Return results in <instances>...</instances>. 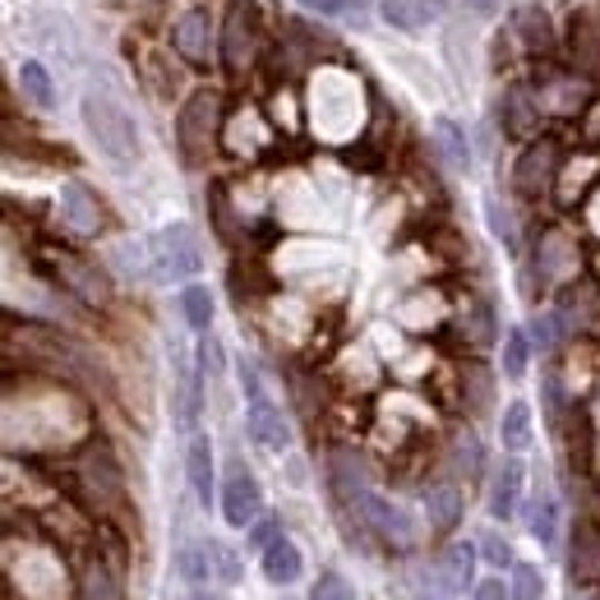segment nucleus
<instances>
[{
  "label": "nucleus",
  "instance_id": "24",
  "mask_svg": "<svg viewBox=\"0 0 600 600\" xmlns=\"http://www.w3.org/2000/svg\"><path fill=\"white\" fill-rule=\"evenodd\" d=\"M499 434H503V449L522 453V449L531 444V406H527V402H509V412H503Z\"/></svg>",
  "mask_w": 600,
  "mask_h": 600
},
{
  "label": "nucleus",
  "instance_id": "10",
  "mask_svg": "<svg viewBox=\"0 0 600 600\" xmlns=\"http://www.w3.org/2000/svg\"><path fill=\"white\" fill-rule=\"evenodd\" d=\"M60 217H66V227L75 236H98L107 227V208L83 180H70L66 189H60Z\"/></svg>",
  "mask_w": 600,
  "mask_h": 600
},
{
  "label": "nucleus",
  "instance_id": "13",
  "mask_svg": "<svg viewBox=\"0 0 600 600\" xmlns=\"http://www.w3.org/2000/svg\"><path fill=\"white\" fill-rule=\"evenodd\" d=\"M541 98L535 92H527V88H513L509 98H503V130L509 135H518V139H531L535 130H541Z\"/></svg>",
  "mask_w": 600,
  "mask_h": 600
},
{
  "label": "nucleus",
  "instance_id": "6",
  "mask_svg": "<svg viewBox=\"0 0 600 600\" xmlns=\"http://www.w3.org/2000/svg\"><path fill=\"white\" fill-rule=\"evenodd\" d=\"M204 268V255H199V240L185 223H171L167 232L153 236V273L171 282V277H195Z\"/></svg>",
  "mask_w": 600,
  "mask_h": 600
},
{
  "label": "nucleus",
  "instance_id": "31",
  "mask_svg": "<svg viewBox=\"0 0 600 600\" xmlns=\"http://www.w3.org/2000/svg\"><path fill=\"white\" fill-rule=\"evenodd\" d=\"M453 462H458V471L471 481V476H481V462H485V453H481V439L476 434H458V444H453Z\"/></svg>",
  "mask_w": 600,
  "mask_h": 600
},
{
  "label": "nucleus",
  "instance_id": "16",
  "mask_svg": "<svg viewBox=\"0 0 600 600\" xmlns=\"http://www.w3.org/2000/svg\"><path fill=\"white\" fill-rule=\"evenodd\" d=\"M425 513H430V531L449 535L462 522V490L458 485H430L425 490Z\"/></svg>",
  "mask_w": 600,
  "mask_h": 600
},
{
  "label": "nucleus",
  "instance_id": "35",
  "mask_svg": "<svg viewBox=\"0 0 600 600\" xmlns=\"http://www.w3.org/2000/svg\"><path fill=\"white\" fill-rule=\"evenodd\" d=\"M481 554H485V559H490L494 568H503V563H513V545H509V541H503V535H494V531H490V535H485V541H481Z\"/></svg>",
  "mask_w": 600,
  "mask_h": 600
},
{
  "label": "nucleus",
  "instance_id": "3",
  "mask_svg": "<svg viewBox=\"0 0 600 600\" xmlns=\"http://www.w3.org/2000/svg\"><path fill=\"white\" fill-rule=\"evenodd\" d=\"M217 130H223V98L213 88L189 92L180 116H176V148L185 157V167H204L208 153L217 148Z\"/></svg>",
  "mask_w": 600,
  "mask_h": 600
},
{
  "label": "nucleus",
  "instance_id": "5",
  "mask_svg": "<svg viewBox=\"0 0 600 600\" xmlns=\"http://www.w3.org/2000/svg\"><path fill=\"white\" fill-rule=\"evenodd\" d=\"M240 378H245V397H249V412H245L249 439H255V444H264V449H273V453H282V449L292 444V425L282 421V412L268 402L264 378H259L255 365H240Z\"/></svg>",
  "mask_w": 600,
  "mask_h": 600
},
{
  "label": "nucleus",
  "instance_id": "11",
  "mask_svg": "<svg viewBox=\"0 0 600 600\" xmlns=\"http://www.w3.org/2000/svg\"><path fill=\"white\" fill-rule=\"evenodd\" d=\"M259 509H264L259 481L236 462V466H232V476H227V485H223V518H227V527H236V531L249 527V522L259 518Z\"/></svg>",
  "mask_w": 600,
  "mask_h": 600
},
{
  "label": "nucleus",
  "instance_id": "37",
  "mask_svg": "<svg viewBox=\"0 0 600 600\" xmlns=\"http://www.w3.org/2000/svg\"><path fill=\"white\" fill-rule=\"evenodd\" d=\"M471 600H513V587H503L499 578H490V582L476 587V596H471Z\"/></svg>",
  "mask_w": 600,
  "mask_h": 600
},
{
  "label": "nucleus",
  "instance_id": "34",
  "mask_svg": "<svg viewBox=\"0 0 600 600\" xmlns=\"http://www.w3.org/2000/svg\"><path fill=\"white\" fill-rule=\"evenodd\" d=\"M309 600H356V591L346 587V578H342V573H324L319 582H314Z\"/></svg>",
  "mask_w": 600,
  "mask_h": 600
},
{
  "label": "nucleus",
  "instance_id": "36",
  "mask_svg": "<svg viewBox=\"0 0 600 600\" xmlns=\"http://www.w3.org/2000/svg\"><path fill=\"white\" fill-rule=\"evenodd\" d=\"M301 6L314 10V14H324V19H337V14L352 10V0H301Z\"/></svg>",
  "mask_w": 600,
  "mask_h": 600
},
{
  "label": "nucleus",
  "instance_id": "2",
  "mask_svg": "<svg viewBox=\"0 0 600 600\" xmlns=\"http://www.w3.org/2000/svg\"><path fill=\"white\" fill-rule=\"evenodd\" d=\"M38 268L56 282L60 292H70L79 305H88V309H107V305H111V282H107V273L92 264V259H83L79 249L38 245Z\"/></svg>",
  "mask_w": 600,
  "mask_h": 600
},
{
  "label": "nucleus",
  "instance_id": "28",
  "mask_svg": "<svg viewBox=\"0 0 600 600\" xmlns=\"http://www.w3.org/2000/svg\"><path fill=\"white\" fill-rule=\"evenodd\" d=\"M180 309H185L189 328L208 333V324H213V296H208V287H199V282H189V287L180 292Z\"/></svg>",
  "mask_w": 600,
  "mask_h": 600
},
{
  "label": "nucleus",
  "instance_id": "8",
  "mask_svg": "<svg viewBox=\"0 0 600 600\" xmlns=\"http://www.w3.org/2000/svg\"><path fill=\"white\" fill-rule=\"evenodd\" d=\"M79 490L88 494L92 509H116L120 494H125V481H120V466L111 462L107 449H88L83 462H79Z\"/></svg>",
  "mask_w": 600,
  "mask_h": 600
},
{
  "label": "nucleus",
  "instance_id": "12",
  "mask_svg": "<svg viewBox=\"0 0 600 600\" xmlns=\"http://www.w3.org/2000/svg\"><path fill=\"white\" fill-rule=\"evenodd\" d=\"M171 47L189 66H208L213 60V14L208 10H185L171 28Z\"/></svg>",
  "mask_w": 600,
  "mask_h": 600
},
{
  "label": "nucleus",
  "instance_id": "38",
  "mask_svg": "<svg viewBox=\"0 0 600 600\" xmlns=\"http://www.w3.org/2000/svg\"><path fill=\"white\" fill-rule=\"evenodd\" d=\"M277 535H282V531H277V522H259L255 531H249V545H255V550H268V545L277 541Z\"/></svg>",
  "mask_w": 600,
  "mask_h": 600
},
{
  "label": "nucleus",
  "instance_id": "41",
  "mask_svg": "<svg viewBox=\"0 0 600 600\" xmlns=\"http://www.w3.org/2000/svg\"><path fill=\"white\" fill-rule=\"evenodd\" d=\"M195 600H217V596H208V591H199V596H195Z\"/></svg>",
  "mask_w": 600,
  "mask_h": 600
},
{
  "label": "nucleus",
  "instance_id": "9",
  "mask_svg": "<svg viewBox=\"0 0 600 600\" xmlns=\"http://www.w3.org/2000/svg\"><path fill=\"white\" fill-rule=\"evenodd\" d=\"M217 56H223L227 75H245V66L255 60V14H249L245 6H232L227 19H223V47H217Z\"/></svg>",
  "mask_w": 600,
  "mask_h": 600
},
{
  "label": "nucleus",
  "instance_id": "29",
  "mask_svg": "<svg viewBox=\"0 0 600 600\" xmlns=\"http://www.w3.org/2000/svg\"><path fill=\"white\" fill-rule=\"evenodd\" d=\"M213 545H185L180 550V578L185 582H208V573H213Z\"/></svg>",
  "mask_w": 600,
  "mask_h": 600
},
{
  "label": "nucleus",
  "instance_id": "15",
  "mask_svg": "<svg viewBox=\"0 0 600 600\" xmlns=\"http://www.w3.org/2000/svg\"><path fill=\"white\" fill-rule=\"evenodd\" d=\"M513 33L522 38V47L531 56H550L554 51V28H550V14L535 10V6H522L518 19H513Z\"/></svg>",
  "mask_w": 600,
  "mask_h": 600
},
{
  "label": "nucleus",
  "instance_id": "25",
  "mask_svg": "<svg viewBox=\"0 0 600 600\" xmlns=\"http://www.w3.org/2000/svg\"><path fill=\"white\" fill-rule=\"evenodd\" d=\"M79 600H120V587L111 578V568L102 559H92L79 578Z\"/></svg>",
  "mask_w": 600,
  "mask_h": 600
},
{
  "label": "nucleus",
  "instance_id": "22",
  "mask_svg": "<svg viewBox=\"0 0 600 600\" xmlns=\"http://www.w3.org/2000/svg\"><path fill=\"white\" fill-rule=\"evenodd\" d=\"M531 535L545 550L559 545V499L550 490H541V494H535V503H531Z\"/></svg>",
  "mask_w": 600,
  "mask_h": 600
},
{
  "label": "nucleus",
  "instance_id": "21",
  "mask_svg": "<svg viewBox=\"0 0 600 600\" xmlns=\"http://www.w3.org/2000/svg\"><path fill=\"white\" fill-rule=\"evenodd\" d=\"M434 144H439V153H444V163L453 167V171H466L471 167V144H466V130L458 120H434Z\"/></svg>",
  "mask_w": 600,
  "mask_h": 600
},
{
  "label": "nucleus",
  "instance_id": "27",
  "mask_svg": "<svg viewBox=\"0 0 600 600\" xmlns=\"http://www.w3.org/2000/svg\"><path fill=\"white\" fill-rule=\"evenodd\" d=\"M378 19L402 28V33H416V28H425L430 10L421 6V0H384V6H378Z\"/></svg>",
  "mask_w": 600,
  "mask_h": 600
},
{
  "label": "nucleus",
  "instance_id": "23",
  "mask_svg": "<svg viewBox=\"0 0 600 600\" xmlns=\"http://www.w3.org/2000/svg\"><path fill=\"white\" fill-rule=\"evenodd\" d=\"M600 578V535L582 522L573 535V582H591Z\"/></svg>",
  "mask_w": 600,
  "mask_h": 600
},
{
  "label": "nucleus",
  "instance_id": "20",
  "mask_svg": "<svg viewBox=\"0 0 600 600\" xmlns=\"http://www.w3.org/2000/svg\"><path fill=\"white\" fill-rule=\"evenodd\" d=\"M199 406H204V388H199V374L180 365L176 374V425L180 430H195L199 425Z\"/></svg>",
  "mask_w": 600,
  "mask_h": 600
},
{
  "label": "nucleus",
  "instance_id": "32",
  "mask_svg": "<svg viewBox=\"0 0 600 600\" xmlns=\"http://www.w3.org/2000/svg\"><path fill=\"white\" fill-rule=\"evenodd\" d=\"M545 596V578L535 563H513V600H541Z\"/></svg>",
  "mask_w": 600,
  "mask_h": 600
},
{
  "label": "nucleus",
  "instance_id": "1",
  "mask_svg": "<svg viewBox=\"0 0 600 600\" xmlns=\"http://www.w3.org/2000/svg\"><path fill=\"white\" fill-rule=\"evenodd\" d=\"M83 125H88L92 144H98L116 167H135L139 163V125L111 98V92H102V88L83 92Z\"/></svg>",
  "mask_w": 600,
  "mask_h": 600
},
{
  "label": "nucleus",
  "instance_id": "17",
  "mask_svg": "<svg viewBox=\"0 0 600 600\" xmlns=\"http://www.w3.org/2000/svg\"><path fill=\"white\" fill-rule=\"evenodd\" d=\"M264 554V578L268 582H277V587H287V582H296L301 578V550L287 541V535H277V541L268 545V550H259Z\"/></svg>",
  "mask_w": 600,
  "mask_h": 600
},
{
  "label": "nucleus",
  "instance_id": "33",
  "mask_svg": "<svg viewBox=\"0 0 600 600\" xmlns=\"http://www.w3.org/2000/svg\"><path fill=\"white\" fill-rule=\"evenodd\" d=\"M503 374L509 378L527 374V333L522 328H509V337H503Z\"/></svg>",
  "mask_w": 600,
  "mask_h": 600
},
{
  "label": "nucleus",
  "instance_id": "26",
  "mask_svg": "<svg viewBox=\"0 0 600 600\" xmlns=\"http://www.w3.org/2000/svg\"><path fill=\"white\" fill-rule=\"evenodd\" d=\"M19 88H23L38 107H56V83H51V75H47L42 60H23V66H19Z\"/></svg>",
  "mask_w": 600,
  "mask_h": 600
},
{
  "label": "nucleus",
  "instance_id": "4",
  "mask_svg": "<svg viewBox=\"0 0 600 600\" xmlns=\"http://www.w3.org/2000/svg\"><path fill=\"white\" fill-rule=\"evenodd\" d=\"M337 485L346 490V499L356 503L361 522H365L384 545H393V550H412V545H416V527H412V518H406L402 509H393L384 494H374L361 476H356V481L346 476V462H337Z\"/></svg>",
  "mask_w": 600,
  "mask_h": 600
},
{
  "label": "nucleus",
  "instance_id": "39",
  "mask_svg": "<svg viewBox=\"0 0 600 600\" xmlns=\"http://www.w3.org/2000/svg\"><path fill=\"white\" fill-rule=\"evenodd\" d=\"M466 6H471V10H476L481 19H494V14L503 10V0H466Z\"/></svg>",
  "mask_w": 600,
  "mask_h": 600
},
{
  "label": "nucleus",
  "instance_id": "19",
  "mask_svg": "<svg viewBox=\"0 0 600 600\" xmlns=\"http://www.w3.org/2000/svg\"><path fill=\"white\" fill-rule=\"evenodd\" d=\"M439 573H444V587L449 591H466L471 587V573H476V545H471V541L449 545L444 559H439Z\"/></svg>",
  "mask_w": 600,
  "mask_h": 600
},
{
  "label": "nucleus",
  "instance_id": "7",
  "mask_svg": "<svg viewBox=\"0 0 600 600\" xmlns=\"http://www.w3.org/2000/svg\"><path fill=\"white\" fill-rule=\"evenodd\" d=\"M559 176V144L554 139H535L513 167V189L522 199H541L545 189L554 185Z\"/></svg>",
  "mask_w": 600,
  "mask_h": 600
},
{
  "label": "nucleus",
  "instance_id": "40",
  "mask_svg": "<svg viewBox=\"0 0 600 600\" xmlns=\"http://www.w3.org/2000/svg\"><path fill=\"white\" fill-rule=\"evenodd\" d=\"M587 135H591V139H600V102H596V107H591V116H587Z\"/></svg>",
  "mask_w": 600,
  "mask_h": 600
},
{
  "label": "nucleus",
  "instance_id": "18",
  "mask_svg": "<svg viewBox=\"0 0 600 600\" xmlns=\"http://www.w3.org/2000/svg\"><path fill=\"white\" fill-rule=\"evenodd\" d=\"M185 471H189V490L199 494V503H208V499H213V444H208V434L189 439Z\"/></svg>",
  "mask_w": 600,
  "mask_h": 600
},
{
  "label": "nucleus",
  "instance_id": "30",
  "mask_svg": "<svg viewBox=\"0 0 600 600\" xmlns=\"http://www.w3.org/2000/svg\"><path fill=\"white\" fill-rule=\"evenodd\" d=\"M462 393H466V402H471V412H485V402H490V374H485V365H462Z\"/></svg>",
  "mask_w": 600,
  "mask_h": 600
},
{
  "label": "nucleus",
  "instance_id": "14",
  "mask_svg": "<svg viewBox=\"0 0 600 600\" xmlns=\"http://www.w3.org/2000/svg\"><path fill=\"white\" fill-rule=\"evenodd\" d=\"M522 476H527V471H522V462H518V458H509V462H503V466L494 471V481H490V513H494V518L509 522V518L518 513Z\"/></svg>",
  "mask_w": 600,
  "mask_h": 600
}]
</instances>
